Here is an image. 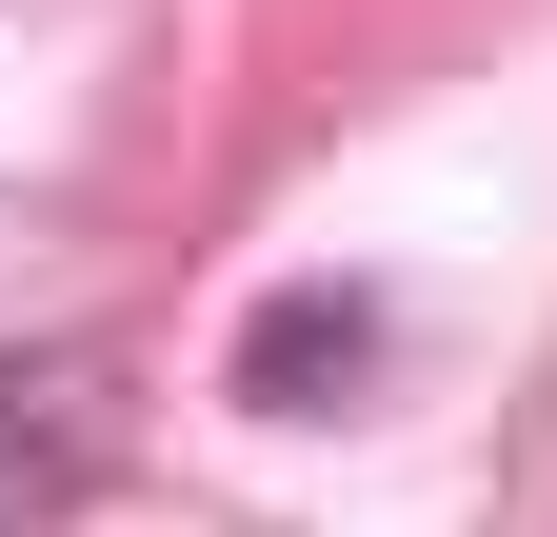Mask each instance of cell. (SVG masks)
Wrapping results in <instances>:
<instances>
[{"mask_svg": "<svg viewBox=\"0 0 557 537\" xmlns=\"http://www.w3.org/2000/svg\"><path fill=\"white\" fill-rule=\"evenodd\" d=\"M379 378V299H278L259 339H239V398L259 419H319V398H359Z\"/></svg>", "mask_w": 557, "mask_h": 537, "instance_id": "2", "label": "cell"}, {"mask_svg": "<svg viewBox=\"0 0 557 537\" xmlns=\"http://www.w3.org/2000/svg\"><path fill=\"white\" fill-rule=\"evenodd\" d=\"M100 478H120V359L21 339L0 359V537H60Z\"/></svg>", "mask_w": 557, "mask_h": 537, "instance_id": "1", "label": "cell"}]
</instances>
